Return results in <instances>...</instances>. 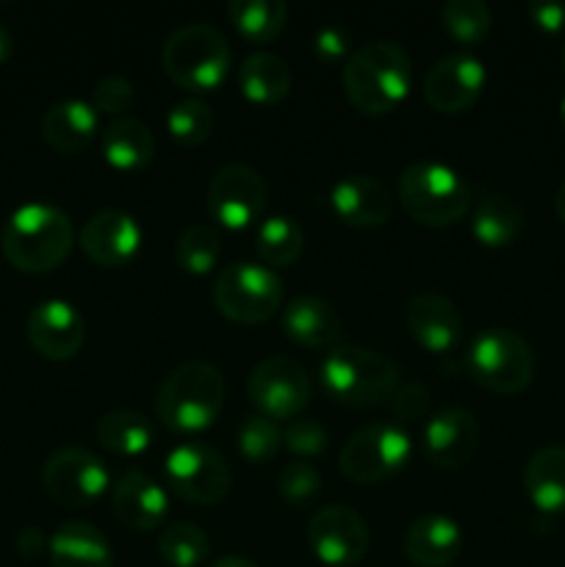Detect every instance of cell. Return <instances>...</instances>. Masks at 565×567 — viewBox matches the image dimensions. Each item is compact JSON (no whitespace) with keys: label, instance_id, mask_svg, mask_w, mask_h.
I'll return each mask as SVG.
<instances>
[{"label":"cell","instance_id":"74e56055","mask_svg":"<svg viewBox=\"0 0 565 567\" xmlns=\"http://www.w3.org/2000/svg\"><path fill=\"white\" fill-rule=\"evenodd\" d=\"M277 487H280V496L286 498L294 507H305L308 502H314L321 491V476L314 465L302 463V460H294L286 468L280 471V480H277Z\"/></svg>","mask_w":565,"mask_h":567},{"label":"cell","instance_id":"ee69618b","mask_svg":"<svg viewBox=\"0 0 565 567\" xmlns=\"http://www.w3.org/2000/svg\"><path fill=\"white\" fill-rule=\"evenodd\" d=\"M44 548H50V540L44 537V532L39 529V526H25V529L17 535V551L25 559L42 557Z\"/></svg>","mask_w":565,"mask_h":567},{"label":"cell","instance_id":"f6af8a7d","mask_svg":"<svg viewBox=\"0 0 565 567\" xmlns=\"http://www.w3.org/2000/svg\"><path fill=\"white\" fill-rule=\"evenodd\" d=\"M208 567H258V565L247 557H238V554H222V557H216Z\"/></svg>","mask_w":565,"mask_h":567},{"label":"cell","instance_id":"277c9868","mask_svg":"<svg viewBox=\"0 0 565 567\" xmlns=\"http://www.w3.org/2000/svg\"><path fill=\"white\" fill-rule=\"evenodd\" d=\"M321 385L336 402L371 408L393 396L399 388V365L377 349L341 343L321 360Z\"/></svg>","mask_w":565,"mask_h":567},{"label":"cell","instance_id":"836d02e7","mask_svg":"<svg viewBox=\"0 0 565 567\" xmlns=\"http://www.w3.org/2000/svg\"><path fill=\"white\" fill-rule=\"evenodd\" d=\"M222 255V236L214 225H192L175 244V260L186 275H208Z\"/></svg>","mask_w":565,"mask_h":567},{"label":"cell","instance_id":"ffe728a7","mask_svg":"<svg viewBox=\"0 0 565 567\" xmlns=\"http://www.w3.org/2000/svg\"><path fill=\"white\" fill-rule=\"evenodd\" d=\"M111 509L116 520L133 532L158 529L170 509L164 487L144 471H127L111 491Z\"/></svg>","mask_w":565,"mask_h":567},{"label":"cell","instance_id":"ba28073f","mask_svg":"<svg viewBox=\"0 0 565 567\" xmlns=\"http://www.w3.org/2000/svg\"><path fill=\"white\" fill-rule=\"evenodd\" d=\"M214 305L225 319L236 321V324H260L280 310V275L269 266L253 264V260L227 264L216 275Z\"/></svg>","mask_w":565,"mask_h":567},{"label":"cell","instance_id":"e575fe53","mask_svg":"<svg viewBox=\"0 0 565 567\" xmlns=\"http://www.w3.org/2000/svg\"><path fill=\"white\" fill-rule=\"evenodd\" d=\"M214 111L199 97L177 100L166 114V127L183 147H199L208 142L214 133Z\"/></svg>","mask_w":565,"mask_h":567},{"label":"cell","instance_id":"c3c4849f","mask_svg":"<svg viewBox=\"0 0 565 567\" xmlns=\"http://www.w3.org/2000/svg\"><path fill=\"white\" fill-rule=\"evenodd\" d=\"M559 116H563V125H565V97H563V103H559Z\"/></svg>","mask_w":565,"mask_h":567},{"label":"cell","instance_id":"2e32d148","mask_svg":"<svg viewBox=\"0 0 565 567\" xmlns=\"http://www.w3.org/2000/svg\"><path fill=\"white\" fill-rule=\"evenodd\" d=\"M25 336L42 358L70 360L86 341V319L64 299H44L28 313Z\"/></svg>","mask_w":565,"mask_h":567},{"label":"cell","instance_id":"1f68e13d","mask_svg":"<svg viewBox=\"0 0 565 567\" xmlns=\"http://www.w3.org/2000/svg\"><path fill=\"white\" fill-rule=\"evenodd\" d=\"M227 14L247 42L264 44L286 28L288 6L282 0H230Z\"/></svg>","mask_w":565,"mask_h":567},{"label":"cell","instance_id":"7dc6e473","mask_svg":"<svg viewBox=\"0 0 565 567\" xmlns=\"http://www.w3.org/2000/svg\"><path fill=\"white\" fill-rule=\"evenodd\" d=\"M554 210H557L559 219L565 221V181L559 183L557 192H554Z\"/></svg>","mask_w":565,"mask_h":567},{"label":"cell","instance_id":"6da1fadb","mask_svg":"<svg viewBox=\"0 0 565 567\" xmlns=\"http://www.w3.org/2000/svg\"><path fill=\"white\" fill-rule=\"evenodd\" d=\"M343 92L360 114L380 116L397 109L413 83L408 50L391 39H371L343 61Z\"/></svg>","mask_w":565,"mask_h":567},{"label":"cell","instance_id":"d590c367","mask_svg":"<svg viewBox=\"0 0 565 567\" xmlns=\"http://www.w3.org/2000/svg\"><path fill=\"white\" fill-rule=\"evenodd\" d=\"M441 22L458 42L476 44L491 31V6L485 0H446L441 9Z\"/></svg>","mask_w":565,"mask_h":567},{"label":"cell","instance_id":"9c48e42d","mask_svg":"<svg viewBox=\"0 0 565 567\" xmlns=\"http://www.w3.org/2000/svg\"><path fill=\"white\" fill-rule=\"evenodd\" d=\"M413 452L408 426L397 421H377L347 437L338 454V465L347 480L371 485L397 474Z\"/></svg>","mask_w":565,"mask_h":567},{"label":"cell","instance_id":"9a60e30c","mask_svg":"<svg viewBox=\"0 0 565 567\" xmlns=\"http://www.w3.org/2000/svg\"><path fill=\"white\" fill-rule=\"evenodd\" d=\"M424 97L441 114H460L480 100L485 89V64L474 53L441 55L424 72Z\"/></svg>","mask_w":565,"mask_h":567},{"label":"cell","instance_id":"5b68a950","mask_svg":"<svg viewBox=\"0 0 565 567\" xmlns=\"http://www.w3.org/2000/svg\"><path fill=\"white\" fill-rule=\"evenodd\" d=\"M164 72L188 92H210L230 72L233 50L225 33L208 22H183L172 28L161 48Z\"/></svg>","mask_w":565,"mask_h":567},{"label":"cell","instance_id":"ac0fdd59","mask_svg":"<svg viewBox=\"0 0 565 567\" xmlns=\"http://www.w3.org/2000/svg\"><path fill=\"white\" fill-rule=\"evenodd\" d=\"M480 446V424L465 408H443L424 424L421 449L438 468H463Z\"/></svg>","mask_w":565,"mask_h":567},{"label":"cell","instance_id":"8d00e7d4","mask_svg":"<svg viewBox=\"0 0 565 567\" xmlns=\"http://www.w3.org/2000/svg\"><path fill=\"white\" fill-rule=\"evenodd\" d=\"M282 432L266 415H249L242 421L236 435V446L242 452V457L253 465H266L269 460H275V454L280 452Z\"/></svg>","mask_w":565,"mask_h":567},{"label":"cell","instance_id":"3957f363","mask_svg":"<svg viewBox=\"0 0 565 567\" xmlns=\"http://www.w3.org/2000/svg\"><path fill=\"white\" fill-rule=\"evenodd\" d=\"M225 404V377L208 360L175 365L155 391V415L175 432L208 430Z\"/></svg>","mask_w":565,"mask_h":567},{"label":"cell","instance_id":"7a4b0ae2","mask_svg":"<svg viewBox=\"0 0 565 567\" xmlns=\"http://www.w3.org/2000/svg\"><path fill=\"white\" fill-rule=\"evenodd\" d=\"M75 244V227L66 210L53 203H25L6 219L0 249L14 269L44 275L66 260Z\"/></svg>","mask_w":565,"mask_h":567},{"label":"cell","instance_id":"52a82bcc","mask_svg":"<svg viewBox=\"0 0 565 567\" xmlns=\"http://www.w3.org/2000/svg\"><path fill=\"white\" fill-rule=\"evenodd\" d=\"M465 371L485 391L515 396L526 391L535 377V352L521 332L510 327H487L471 341Z\"/></svg>","mask_w":565,"mask_h":567},{"label":"cell","instance_id":"681fc988","mask_svg":"<svg viewBox=\"0 0 565 567\" xmlns=\"http://www.w3.org/2000/svg\"><path fill=\"white\" fill-rule=\"evenodd\" d=\"M563 70H565V48H563Z\"/></svg>","mask_w":565,"mask_h":567},{"label":"cell","instance_id":"d4e9b609","mask_svg":"<svg viewBox=\"0 0 565 567\" xmlns=\"http://www.w3.org/2000/svg\"><path fill=\"white\" fill-rule=\"evenodd\" d=\"M53 567H111V546L97 526L86 520H66L50 537Z\"/></svg>","mask_w":565,"mask_h":567},{"label":"cell","instance_id":"d6a6232c","mask_svg":"<svg viewBox=\"0 0 565 567\" xmlns=\"http://www.w3.org/2000/svg\"><path fill=\"white\" fill-rule=\"evenodd\" d=\"M158 557L170 567H197L208 559L210 540L197 524L175 520L158 535Z\"/></svg>","mask_w":565,"mask_h":567},{"label":"cell","instance_id":"8fae6325","mask_svg":"<svg viewBox=\"0 0 565 567\" xmlns=\"http://www.w3.org/2000/svg\"><path fill=\"white\" fill-rule=\"evenodd\" d=\"M247 393L266 419H297L308 408L314 385L305 365L282 354H271L253 365L247 377Z\"/></svg>","mask_w":565,"mask_h":567},{"label":"cell","instance_id":"f35d334b","mask_svg":"<svg viewBox=\"0 0 565 567\" xmlns=\"http://www.w3.org/2000/svg\"><path fill=\"white\" fill-rule=\"evenodd\" d=\"M133 97H136V89L127 78L122 75H105L94 83L92 89V105L97 111V116H122L133 105Z\"/></svg>","mask_w":565,"mask_h":567},{"label":"cell","instance_id":"7c38bea8","mask_svg":"<svg viewBox=\"0 0 565 567\" xmlns=\"http://www.w3.org/2000/svg\"><path fill=\"white\" fill-rule=\"evenodd\" d=\"M109 482L111 476L103 460L83 446L55 449L42 465L44 491L64 507H83V504L97 502Z\"/></svg>","mask_w":565,"mask_h":567},{"label":"cell","instance_id":"484cf974","mask_svg":"<svg viewBox=\"0 0 565 567\" xmlns=\"http://www.w3.org/2000/svg\"><path fill=\"white\" fill-rule=\"evenodd\" d=\"M524 491L537 513H565V446H543L524 468Z\"/></svg>","mask_w":565,"mask_h":567},{"label":"cell","instance_id":"f1b7e54d","mask_svg":"<svg viewBox=\"0 0 565 567\" xmlns=\"http://www.w3.org/2000/svg\"><path fill=\"white\" fill-rule=\"evenodd\" d=\"M238 89L247 100L258 105H271L282 100L291 89V70L286 59L269 50H255L238 66Z\"/></svg>","mask_w":565,"mask_h":567},{"label":"cell","instance_id":"4dcf8cb0","mask_svg":"<svg viewBox=\"0 0 565 567\" xmlns=\"http://www.w3.org/2000/svg\"><path fill=\"white\" fill-rule=\"evenodd\" d=\"M255 247L269 269H286V266L297 264V258L302 255L305 230L294 216H269L258 225Z\"/></svg>","mask_w":565,"mask_h":567},{"label":"cell","instance_id":"7bdbcfd3","mask_svg":"<svg viewBox=\"0 0 565 567\" xmlns=\"http://www.w3.org/2000/svg\"><path fill=\"white\" fill-rule=\"evenodd\" d=\"M526 14L535 22V28L546 33H559L565 28V3H554V0H532L526 6Z\"/></svg>","mask_w":565,"mask_h":567},{"label":"cell","instance_id":"60d3db41","mask_svg":"<svg viewBox=\"0 0 565 567\" xmlns=\"http://www.w3.org/2000/svg\"><path fill=\"white\" fill-rule=\"evenodd\" d=\"M388 402H391L393 415H397V424H419L427 415V410H430V391L419 380L399 382V388L393 391V396Z\"/></svg>","mask_w":565,"mask_h":567},{"label":"cell","instance_id":"4316f807","mask_svg":"<svg viewBox=\"0 0 565 567\" xmlns=\"http://www.w3.org/2000/svg\"><path fill=\"white\" fill-rule=\"evenodd\" d=\"M103 158L114 169H142L155 155V136L136 116H116L100 133Z\"/></svg>","mask_w":565,"mask_h":567},{"label":"cell","instance_id":"b9f144b4","mask_svg":"<svg viewBox=\"0 0 565 567\" xmlns=\"http://www.w3.org/2000/svg\"><path fill=\"white\" fill-rule=\"evenodd\" d=\"M349 42H352V33L343 25H321L314 33V53L319 61H341L349 59Z\"/></svg>","mask_w":565,"mask_h":567},{"label":"cell","instance_id":"5bb4252c","mask_svg":"<svg viewBox=\"0 0 565 567\" xmlns=\"http://www.w3.org/2000/svg\"><path fill=\"white\" fill-rule=\"evenodd\" d=\"M308 543L316 559L330 567L358 565L369 551L366 520L347 504H327L308 520Z\"/></svg>","mask_w":565,"mask_h":567},{"label":"cell","instance_id":"83f0119b","mask_svg":"<svg viewBox=\"0 0 565 567\" xmlns=\"http://www.w3.org/2000/svg\"><path fill=\"white\" fill-rule=\"evenodd\" d=\"M524 230V210L513 197L485 192L471 210V233L485 247H507Z\"/></svg>","mask_w":565,"mask_h":567},{"label":"cell","instance_id":"f546056e","mask_svg":"<svg viewBox=\"0 0 565 567\" xmlns=\"http://www.w3.org/2000/svg\"><path fill=\"white\" fill-rule=\"evenodd\" d=\"M100 446L109 449L111 454L120 457H138L153 443L155 430L150 419L138 410H111L94 426Z\"/></svg>","mask_w":565,"mask_h":567},{"label":"cell","instance_id":"cb8c5ba5","mask_svg":"<svg viewBox=\"0 0 565 567\" xmlns=\"http://www.w3.org/2000/svg\"><path fill=\"white\" fill-rule=\"evenodd\" d=\"M282 330L291 341L302 343V347L332 349L341 338V316L327 299L294 297L282 308Z\"/></svg>","mask_w":565,"mask_h":567},{"label":"cell","instance_id":"d6986e66","mask_svg":"<svg viewBox=\"0 0 565 567\" xmlns=\"http://www.w3.org/2000/svg\"><path fill=\"white\" fill-rule=\"evenodd\" d=\"M408 330L421 349L446 354L463 338V319L452 299L438 291H421L408 302Z\"/></svg>","mask_w":565,"mask_h":567},{"label":"cell","instance_id":"603a6c76","mask_svg":"<svg viewBox=\"0 0 565 567\" xmlns=\"http://www.w3.org/2000/svg\"><path fill=\"white\" fill-rule=\"evenodd\" d=\"M97 125V111H94L86 100L66 97L44 111L42 122H39V131H42V138L55 150V153L75 155L92 144Z\"/></svg>","mask_w":565,"mask_h":567},{"label":"cell","instance_id":"30bf717a","mask_svg":"<svg viewBox=\"0 0 565 567\" xmlns=\"http://www.w3.org/2000/svg\"><path fill=\"white\" fill-rule=\"evenodd\" d=\"M164 474L175 496L203 507L222 502L233 485V471L225 454L205 441H186L170 449Z\"/></svg>","mask_w":565,"mask_h":567},{"label":"cell","instance_id":"e0dca14e","mask_svg":"<svg viewBox=\"0 0 565 567\" xmlns=\"http://www.w3.org/2000/svg\"><path fill=\"white\" fill-rule=\"evenodd\" d=\"M142 225L120 208L97 210L83 221L81 233H78V244L83 252L97 266H109V269L131 264L142 249Z\"/></svg>","mask_w":565,"mask_h":567},{"label":"cell","instance_id":"ab89813d","mask_svg":"<svg viewBox=\"0 0 565 567\" xmlns=\"http://www.w3.org/2000/svg\"><path fill=\"white\" fill-rule=\"evenodd\" d=\"M330 441V432L319 424L316 419H291L282 430V443H286L288 452L302 454V457H316L327 449Z\"/></svg>","mask_w":565,"mask_h":567},{"label":"cell","instance_id":"8992f818","mask_svg":"<svg viewBox=\"0 0 565 567\" xmlns=\"http://www.w3.org/2000/svg\"><path fill=\"white\" fill-rule=\"evenodd\" d=\"M397 197L410 219L427 227H446L463 219L471 205V188L458 169L441 161H415L404 166Z\"/></svg>","mask_w":565,"mask_h":567},{"label":"cell","instance_id":"bcb514c9","mask_svg":"<svg viewBox=\"0 0 565 567\" xmlns=\"http://www.w3.org/2000/svg\"><path fill=\"white\" fill-rule=\"evenodd\" d=\"M11 53H14V37H11L9 28L0 25V64H3V61H9Z\"/></svg>","mask_w":565,"mask_h":567},{"label":"cell","instance_id":"7402d4cb","mask_svg":"<svg viewBox=\"0 0 565 567\" xmlns=\"http://www.w3.org/2000/svg\"><path fill=\"white\" fill-rule=\"evenodd\" d=\"M463 529L454 518L443 513H424L408 526L404 554L419 567H446L460 557Z\"/></svg>","mask_w":565,"mask_h":567},{"label":"cell","instance_id":"44dd1931","mask_svg":"<svg viewBox=\"0 0 565 567\" xmlns=\"http://www.w3.org/2000/svg\"><path fill=\"white\" fill-rule=\"evenodd\" d=\"M330 205L352 227H380L386 225L393 210V197L382 181L371 175L341 177L330 192Z\"/></svg>","mask_w":565,"mask_h":567},{"label":"cell","instance_id":"4fadbf2b","mask_svg":"<svg viewBox=\"0 0 565 567\" xmlns=\"http://www.w3.org/2000/svg\"><path fill=\"white\" fill-rule=\"evenodd\" d=\"M208 214L230 230H244L266 205V181L255 166L225 164L208 183Z\"/></svg>","mask_w":565,"mask_h":567}]
</instances>
